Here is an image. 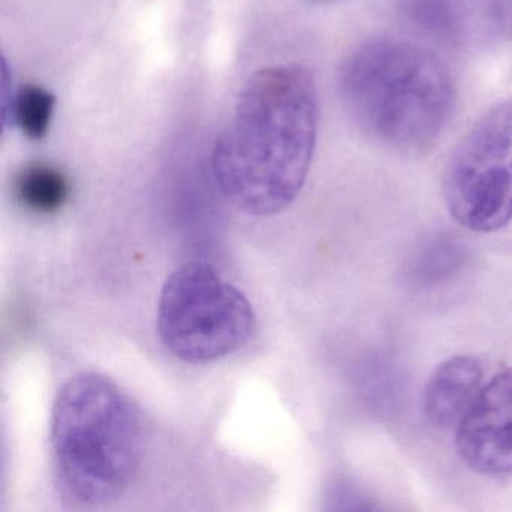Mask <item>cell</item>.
<instances>
[{
  "label": "cell",
  "mask_w": 512,
  "mask_h": 512,
  "mask_svg": "<svg viewBox=\"0 0 512 512\" xmlns=\"http://www.w3.org/2000/svg\"><path fill=\"white\" fill-rule=\"evenodd\" d=\"M319 97L310 71L290 64L248 79L212 152L223 196L256 217L280 214L301 193L313 161Z\"/></svg>",
  "instance_id": "6da1fadb"
},
{
  "label": "cell",
  "mask_w": 512,
  "mask_h": 512,
  "mask_svg": "<svg viewBox=\"0 0 512 512\" xmlns=\"http://www.w3.org/2000/svg\"><path fill=\"white\" fill-rule=\"evenodd\" d=\"M340 92L353 121L389 148L421 152L445 130L454 109L448 68L416 44L368 41L340 71Z\"/></svg>",
  "instance_id": "7a4b0ae2"
},
{
  "label": "cell",
  "mask_w": 512,
  "mask_h": 512,
  "mask_svg": "<svg viewBox=\"0 0 512 512\" xmlns=\"http://www.w3.org/2000/svg\"><path fill=\"white\" fill-rule=\"evenodd\" d=\"M53 470L62 497L95 508L122 496L140 466L139 410L118 385L95 373L68 380L52 410Z\"/></svg>",
  "instance_id": "3957f363"
},
{
  "label": "cell",
  "mask_w": 512,
  "mask_h": 512,
  "mask_svg": "<svg viewBox=\"0 0 512 512\" xmlns=\"http://www.w3.org/2000/svg\"><path fill=\"white\" fill-rule=\"evenodd\" d=\"M253 307L211 266L187 263L161 290L158 334L188 364H209L241 349L253 334Z\"/></svg>",
  "instance_id": "277c9868"
},
{
  "label": "cell",
  "mask_w": 512,
  "mask_h": 512,
  "mask_svg": "<svg viewBox=\"0 0 512 512\" xmlns=\"http://www.w3.org/2000/svg\"><path fill=\"white\" fill-rule=\"evenodd\" d=\"M443 199L464 229L491 233L512 221V100L494 104L460 140L443 173Z\"/></svg>",
  "instance_id": "5b68a950"
},
{
  "label": "cell",
  "mask_w": 512,
  "mask_h": 512,
  "mask_svg": "<svg viewBox=\"0 0 512 512\" xmlns=\"http://www.w3.org/2000/svg\"><path fill=\"white\" fill-rule=\"evenodd\" d=\"M455 448L473 472L484 476L512 473V368L482 385L460 424Z\"/></svg>",
  "instance_id": "8992f818"
},
{
  "label": "cell",
  "mask_w": 512,
  "mask_h": 512,
  "mask_svg": "<svg viewBox=\"0 0 512 512\" xmlns=\"http://www.w3.org/2000/svg\"><path fill=\"white\" fill-rule=\"evenodd\" d=\"M478 359L458 355L446 359L428 379L422 397L425 418L440 430L457 428L482 388Z\"/></svg>",
  "instance_id": "52a82bcc"
},
{
  "label": "cell",
  "mask_w": 512,
  "mask_h": 512,
  "mask_svg": "<svg viewBox=\"0 0 512 512\" xmlns=\"http://www.w3.org/2000/svg\"><path fill=\"white\" fill-rule=\"evenodd\" d=\"M56 98L43 86L25 85L8 94L2 86V121L13 122L28 139L41 140L49 133Z\"/></svg>",
  "instance_id": "ba28073f"
},
{
  "label": "cell",
  "mask_w": 512,
  "mask_h": 512,
  "mask_svg": "<svg viewBox=\"0 0 512 512\" xmlns=\"http://www.w3.org/2000/svg\"><path fill=\"white\" fill-rule=\"evenodd\" d=\"M16 196L25 208L41 214L61 209L70 196L64 173L47 164H31L16 179Z\"/></svg>",
  "instance_id": "9c48e42d"
},
{
  "label": "cell",
  "mask_w": 512,
  "mask_h": 512,
  "mask_svg": "<svg viewBox=\"0 0 512 512\" xmlns=\"http://www.w3.org/2000/svg\"><path fill=\"white\" fill-rule=\"evenodd\" d=\"M407 22L440 41L460 40L464 32V13L460 0H398Z\"/></svg>",
  "instance_id": "30bf717a"
},
{
  "label": "cell",
  "mask_w": 512,
  "mask_h": 512,
  "mask_svg": "<svg viewBox=\"0 0 512 512\" xmlns=\"http://www.w3.org/2000/svg\"><path fill=\"white\" fill-rule=\"evenodd\" d=\"M503 16L511 22L512 26V0H503Z\"/></svg>",
  "instance_id": "8fae6325"
}]
</instances>
